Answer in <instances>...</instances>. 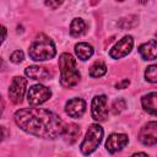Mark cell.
<instances>
[{
    "instance_id": "cell-1",
    "label": "cell",
    "mask_w": 157,
    "mask_h": 157,
    "mask_svg": "<svg viewBox=\"0 0 157 157\" xmlns=\"http://www.w3.org/2000/svg\"><path fill=\"white\" fill-rule=\"evenodd\" d=\"M16 124L28 134L44 139L63 135L65 124L55 113L43 108H23L15 113Z\"/></svg>"
},
{
    "instance_id": "cell-2",
    "label": "cell",
    "mask_w": 157,
    "mask_h": 157,
    "mask_svg": "<svg viewBox=\"0 0 157 157\" xmlns=\"http://www.w3.org/2000/svg\"><path fill=\"white\" fill-rule=\"evenodd\" d=\"M59 69H60V83L66 87H74L80 81V72L76 66V61L71 54L64 53L59 58Z\"/></svg>"
},
{
    "instance_id": "cell-3",
    "label": "cell",
    "mask_w": 157,
    "mask_h": 157,
    "mask_svg": "<svg viewBox=\"0 0 157 157\" xmlns=\"http://www.w3.org/2000/svg\"><path fill=\"white\" fill-rule=\"evenodd\" d=\"M55 53L56 50H55V45L53 40L45 34H38L28 49V54L31 59L36 61L49 60L55 56Z\"/></svg>"
},
{
    "instance_id": "cell-4",
    "label": "cell",
    "mask_w": 157,
    "mask_h": 157,
    "mask_svg": "<svg viewBox=\"0 0 157 157\" xmlns=\"http://www.w3.org/2000/svg\"><path fill=\"white\" fill-rule=\"evenodd\" d=\"M103 137V129L98 124H92L90 125L86 136L81 144V152L83 155H90L101 144Z\"/></svg>"
},
{
    "instance_id": "cell-5",
    "label": "cell",
    "mask_w": 157,
    "mask_h": 157,
    "mask_svg": "<svg viewBox=\"0 0 157 157\" xmlns=\"http://www.w3.org/2000/svg\"><path fill=\"white\" fill-rule=\"evenodd\" d=\"M52 96V91L43 85H34L29 88L27 94V101L31 105H39L48 101Z\"/></svg>"
},
{
    "instance_id": "cell-6",
    "label": "cell",
    "mask_w": 157,
    "mask_h": 157,
    "mask_svg": "<svg viewBox=\"0 0 157 157\" xmlns=\"http://www.w3.org/2000/svg\"><path fill=\"white\" fill-rule=\"evenodd\" d=\"M26 86H27L26 78L20 77V76L13 77V80L10 85V88H9V97L15 104H17L22 101L25 91H26Z\"/></svg>"
},
{
    "instance_id": "cell-7",
    "label": "cell",
    "mask_w": 157,
    "mask_h": 157,
    "mask_svg": "<svg viewBox=\"0 0 157 157\" xmlns=\"http://www.w3.org/2000/svg\"><path fill=\"white\" fill-rule=\"evenodd\" d=\"M108 117L107 97L104 94L97 96L92 101V118L97 121H104Z\"/></svg>"
},
{
    "instance_id": "cell-8",
    "label": "cell",
    "mask_w": 157,
    "mask_h": 157,
    "mask_svg": "<svg viewBox=\"0 0 157 157\" xmlns=\"http://www.w3.org/2000/svg\"><path fill=\"white\" fill-rule=\"evenodd\" d=\"M139 140L146 146H152L157 144V121L147 123L140 130Z\"/></svg>"
},
{
    "instance_id": "cell-9",
    "label": "cell",
    "mask_w": 157,
    "mask_h": 157,
    "mask_svg": "<svg viewBox=\"0 0 157 157\" xmlns=\"http://www.w3.org/2000/svg\"><path fill=\"white\" fill-rule=\"evenodd\" d=\"M132 37L131 36H125L123 39H120L109 52V55L114 59H120L123 56H125L126 54H129L132 49Z\"/></svg>"
},
{
    "instance_id": "cell-10",
    "label": "cell",
    "mask_w": 157,
    "mask_h": 157,
    "mask_svg": "<svg viewBox=\"0 0 157 157\" xmlns=\"http://www.w3.org/2000/svg\"><path fill=\"white\" fill-rule=\"evenodd\" d=\"M86 109V103L82 98H72L65 105V112L71 118H80Z\"/></svg>"
},
{
    "instance_id": "cell-11",
    "label": "cell",
    "mask_w": 157,
    "mask_h": 157,
    "mask_svg": "<svg viewBox=\"0 0 157 157\" xmlns=\"http://www.w3.org/2000/svg\"><path fill=\"white\" fill-rule=\"evenodd\" d=\"M128 144V136L124 134H112L107 142H105V147L108 150V152L110 153H115L118 151H120L125 145Z\"/></svg>"
},
{
    "instance_id": "cell-12",
    "label": "cell",
    "mask_w": 157,
    "mask_h": 157,
    "mask_svg": "<svg viewBox=\"0 0 157 157\" xmlns=\"http://www.w3.org/2000/svg\"><path fill=\"white\" fill-rule=\"evenodd\" d=\"M25 74H26V76H28L32 80H40V81L47 80L52 76V72L48 67L38 66V65H32V66L26 67Z\"/></svg>"
},
{
    "instance_id": "cell-13",
    "label": "cell",
    "mask_w": 157,
    "mask_h": 157,
    "mask_svg": "<svg viewBox=\"0 0 157 157\" xmlns=\"http://www.w3.org/2000/svg\"><path fill=\"white\" fill-rule=\"evenodd\" d=\"M139 53L145 60H153L157 58V40L151 39L139 47Z\"/></svg>"
},
{
    "instance_id": "cell-14",
    "label": "cell",
    "mask_w": 157,
    "mask_h": 157,
    "mask_svg": "<svg viewBox=\"0 0 157 157\" xmlns=\"http://www.w3.org/2000/svg\"><path fill=\"white\" fill-rule=\"evenodd\" d=\"M144 109L152 115H157V92H151L141 99Z\"/></svg>"
},
{
    "instance_id": "cell-15",
    "label": "cell",
    "mask_w": 157,
    "mask_h": 157,
    "mask_svg": "<svg viewBox=\"0 0 157 157\" xmlns=\"http://www.w3.org/2000/svg\"><path fill=\"white\" fill-rule=\"evenodd\" d=\"M80 126L78 125H76V124H69V125H66L65 126V130H64V132H63V136H64V140L67 142V144H74L76 140H77V137H78V135H80Z\"/></svg>"
},
{
    "instance_id": "cell-16",
    "label": "cell",
    "mask_w": 157,
    "mask_h": 157,
    "mask_svg": "<svg viewBox=\"0 0 157 157\" xmlns=\"http://www.w3.org/2000/svg\"><path fill=\"white\" fill-rule=\"evenodd\" d=\"M75 53L81 60H87L93 54V48L88 43H78L75 45Z\"/></svg>"
},
{
    "instance_id": "cell-17",
    "label": "cell",
    "mask_w": 157,
    "mask_h": 157,
    "mask_svg": "<svg viewBox=\"0 0 157 157\" xmlns=\"http://www.w3.org/2000/svg\"><path fill=\"white\" fill-rule=\"evenodd\" d=\"M86 31V23L82 18H74L70 26V33L72 37H78Z\"/></svg>"
},
{
    "instance_id": "cell-18",
    "label": "cell",
    "mask_w": 157,
    "mask_h": 157,
    "mask_svg": "<svg viewBox=\"0 0 157 157\" xmlns=\"http://www.w3.org/2000/svg\"><path fill=\"white\" fill-rule=\"evenodd\" d=\"M105 72H107V66L103 61H99V60L96 61L90 69V76H92V77H101Z\"/></svg>"
},
{
    "instance_id": "cell-19",
    "label": "cell",
    "mask_w": 157,
    "mask_h": 157,
    "mask_svg": "<svg viewBox=\"0 0 157 157\" xmlns=\"http://www.w3.org/2000/svg\"><path fill=\"white\" fill-rule=\"evenodd\" d=\"M137 23V17L136 16H129V17H124L121 18L119 22H118V26L123 29H126V28H132L135 27Z\"/></svg>"
},
{
    "instance_id": "cell-20",
    "label": "cell",
    "mask_w": 157,
    "mask_h": 157,
    "mask_svg": "<svg viewBox=\"0 0 157 157\" xmlns=\"http://www.w3.org/2000/svg\"><path fill=\"white\" fill-rule=\"evenodd\" d=\"M145 77L148 82H157V65H151L145 71Z\"/></svg>"
},
{
    "instance_id": "cell-21",
    "label": "cell",
    "mask_w": 157,
    "mask_h": 157,
    "mask_svg": "<svg viewBox=\"0 0 157 157\" xmlns=\"http://www.w3.org/2000/svg\"><path fill=\"white\" fill-rule=\"evenodd\" d=\"M126 108V102L123 99V98H118V99H115L114 102H113V104H112V112H113V114H119V113H121L124 109Z\"/></svg>"
},
{
    "instance_id": "cell-22",
    "label": "cell",
    "mask_w": 157,
    "mask_h": 157,
    "mask_svg": "<svg viewBox=\"0 0 157 157\" xmlns=\"http://www.w3.org/2000/svg\"><path fill=\"white\" fill-rule=\"evenodd\" d=\"M23 60V52L22 50H16L11 54V61L12 63H21Z\"/></svg>"
},
{
    "instance_id": "cell-23",
    "label": "cell",
    "mask_w": 157,
    "mask_h": 157,
    "mask_svg": "<svg viewBox=\"0 0 157 157\" xmlns=\"http://www.w3.org/2000/svg\"><path fill=\"white\" fill-rule=\"evenodd\" d=\"M61 4H63V1H45V5L49 6V7H52V9H56Z\"/></svg>"
},
{
    "instance_id": "cell-24",
    "label": "cell",
    "mask_w": 157,
    "mask_h": 157,
    "mask_svg": "<svg viewBox=\"0 0 157 157\" xmlns=\"http://www.w3.org/2000/svg\"><path fill=\"white\" fill-rule=\"evenodd\" d=\"M129 83H130V81H129L128 78H125V80H123L121 82L117 83V85H115V87H117V88H126V87L129 86Z\"/></svg>"
},
{
    "instance_id": "cell-25",
    "label": "cell",
    "mask_w": 157,
    "mask_h": 157,
    "mask_svg": "<svg viewBox=\"0 0 157 157\" xmlns=\"http://www.w3.org/2000/svg\"><path fill=\"white\" fill-rule=\"evenodd\" d=\"M131 157H148L146 153H144V152H139V153H135V155H132Z\"/></svg>"
},
{
    "instance_id": "cell-26",
    "label": "cell",
    "mask_w": 157,
    "mask_h": 157,
    "mask_svg": "<svg viewBox=\"0 0 157 157\" xmlns=\"http://www.w3.org/2000/svg\"><path fill=\"white\" fill-rule=\"evenodd\" d=\"M5 38H6V28L2 26V42L5 40Z\"/></svg>"
}]
</instances>
